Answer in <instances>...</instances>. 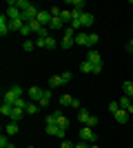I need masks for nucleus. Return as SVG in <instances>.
<instances>
[{
    "instance_id": "37998d69",
    "label": "nucleus",
    "mask_w": 133,
    "mask_h": 148,
    "mask_svg": "<svg viewBox=\"0 0 133 148\" xmlns=\"http://www.w3.org/2000/svg\"><path fill=\"white\" fill-rule=\"evenodd\" d=\"M127 49H129V53H133V38L129 40V44H127Z\"/></svg>"
},
{
    "instance_id": "c756f323",
    "label": "nucleus",
    "mask_w": 133,
    "mask_h": 148,
    "mask_svg": "<svg viewBox=\"0 0 133 148\" xmlns=\"http://www.w3.org/2000/svg\"><path fill=\"white\" fill-rule=\"evenodd\" d=\"M84 126H89V128H95V126H98V117H95V115H91V117L87 119V124H84Z\"/></svg>"
},
{
    "instance_id": "49530a36",
    "label": "nucleus",
    "mask_w": 133,
    "mask_h": 148,
    "mask_svg": "<svg viewBox=\"0 0 133 148\" xmlns=\"http://www.w3.org/2000/svg\"><path fill=\"white\" fill-rule=\"evenodd\" d=\"M131 102H133V95H131Z\"/></svg>"
},
{
    "instance_id": "f03ea898",
    "label": "nucleus",
    "mask_w": 133,
    "mask_h": 148,
    "mask_svg": "<svg viewBox=\"0 0 133 148\" xmlns=\"http://www.w3.org/2000/svg\"><path fill=\"white\" fill-rule=\"evenodd\" d=\"M42 95H44V91L40 86H31L27 91V97H29V102H33V104H38L40 99H42Z\"/></svg>"
},
{
    "instance_id": "1a4fd4ad",
    "label": "nucleus",
    "mask_w": 133,
    "mask_h": 148,
    "mask_svg": "<svg viewBox=\"0 0 133 148\" xmlns=\"http://www.w3.org/2000/svg\"><path fill=\"white\" fill-rule=\"evenodd\" d=\"M76 44H84V47H89V33L78 31V33H76Z\"/></svg>"
},
{
    "instance_id": "4be33fe9",
    "label": "nucleus",
    "mask_w": 133,
    "mask_h": 148,
    "mask_svg": "<svg viewBox=\"0 0 133 148\" xmlns=\"http://www.w3.org/2000/svg\"><path fill=\"white\" fill-rule=\"evenodd\" d=\"M22 49H25L27 53L33 51V49H36V40H25V42H22Z\"/></svg>"
},
{
    "instance_id": "cd10ccee",
    "label": "nucleus",
    "mask_w": 133,
    "mask_h": 148,
    "mask_svg": "<svg viewBox=\"0 0 133 148\" xmlns=\"http://www.w3.org/2000/svg\"><path fill=\"white\" fill-rule=\"evenodd\" d=\"M60 115H62V113H51L49 117H47V124H58V119H60Z\"/></svg>"
},
{
    "instance_id": "c03bdc74",
    "label": "nucleus",
    "mask_w": 133,
    "mask_h": 148,
    "mask_svg": "<svg viewBox=\"0 0 133 148\" xmlns=\"http://www.w3.org/2000/svg\"><path fill=\"white\" fill-rule=\"evenodd\" d=\"M7 148H18V146H13V144H9V146H7Z\"/></svg>"
},
{
    "instance_id": "f704fd0d",
    "label": "nucleus",
    "mask_w": 133,
    "mask_h": 148,
    "mask_svg": "<svg viewBox=\"0 0 133 148\" xmlns=\"http://www.w3.org/2000/svg\"><path fill=\"white\" fill-rule=\"evenodd\" d=\"M60 148H76V144H73V142H69V139H62Z\"/></svg>"
},
{
    "instance_id": "4c0bfd02",
    "label": "nucleus",
    "mask_w": 133,
    "mask_h": 148,
    "mask_svg": "<svg viewBox=\"0 0 133 148\" xmlns=\"http://www.w3.org/2000/svg\"><path fill=\"white\" fill-rule=\"evenodd\" d=\"M20 33H22V36H29V33H33V31H31V27H29V25H25L22 29H20Z\"/></svg>"
},
{
    "instance_id": "72a5a7b5",
    "label": "nucleus",
    "mask_w": 133,
    "mask_h": 148,
    "mask_svg": "<svg viewBox=\"0 0 133 148\" xmlns=\"http://www.w3.org/2000/svg\"><path fill=\"white\" fill-rule=\"evenodd\" d=\"M36 47H38V49H47V40H42V38H36Z\"/></svg>"
},
{
    "instance_id": "393cba45",
    "label": "nucleus",
    "mask_w": 133,
    "mask_h": 148,
    "mask_svg": "<svg viewBox=\"0 0 133 148\" xmlns=\"http://www.w3.org/2000/svg\"><path fill=\"white\" fill-rule=\"evenodd\" d=\"M122 91L131 97V95H133V82H124V84H122Z\"/></svg>"
},
{
    "instance_id": "a19ab883",
    "label": "nucleus",
    "mask_w": 133,
    "mask_h": 148,
    "mask_svg": "<svg viewBox=\"0 0 133 148\" xmlns=\"http://www.w3.org/2000/svg\"><path fill=\"white\" fill-rule=\"evenodd\" d=\"M71 106H73V108H78V111L82 108V106H80V99H78V97H73V102H71Z\"/></svg>"
},
{
    "instance_id": "7ed1b4c3",
    "label": "nucleus",
    "mask_w": 133,
    "mask_h": 148,
    "mask_svg": "<svg viewBox=\"0 0 133 148\" xmlns=\"http://www.w3.org/2000/svg\"><path fill=\"white\" fill-rule=\"evenodd\" d=\"M36 20H38L42 27H47V29H49V25H51V20H53V16H51V11H42V9H40V13H38V18H36Z\"/></svg>"
},
{
    "instance_id": "c9c22d12",
    "label": "nucleus",
    "mask_w": 133,
    "mask_h": 148,
    "mask_svg": "<svg viewBox=\"0 0 133 148\" xmlns=\"http://www.w3.org/2000/svg\"><path fill=\"white\" fill-rule=\"evenodd\" d=\"M71 77H73V73H71V71H64V73H62V80H64V84H67V82H71Z\"/></svg>"
},
{
    "instance_id": "aec40b11",
    "label": "nucleus",
    "mask_w": 133,
    "mask_h": 148,
    "mask_svg": "<svg viewBox=\"0 0 133 148\" xmlns=\"http://www.w3.org/2000/svg\"><path fill=\"white\" fill-rule=\"evenodd\" d=\"M58 126H60V128L62 130H67L71 126V122H69V117H64V115H60V119H58Z\"/></svg>"
},
{
    "instance_id": "7c9ffc66",
    "label": "nucleus",
    "mask_w": 133,
    "mask_h": 148,
    "mask_svg": "<svg viewBox=\"0 0 133 148\" xmlns=\"http://www.w3.org/2000/svg\"><path fill=\"white\" fill-rule=\"evenodd\" d=\"M98 40H100V36H98V33H89V47H91V49H93V44L98 42Z\"/></svg>"
},
{
    "instance_id": "423d86ee",
    "label": "nucleus",
    "mask_w": 133,
    "mask_h": 148,
    "mask_svg": "<svg viewBox=\"0 0 133 148\" xmlns=\"http://www.w3.org/2000/svg\"><path fill=\"white\" fill-rule=\"evenodd\" d=\"M87 60L91 62V64H102V58H100V53L95 49H89V53H87Z\"/></svg>"
},
{
    "instance_id": "39448f33",
    "label": "nucleus",
    "mask_w": 133,
    "mask_h": 148,
    "mask_svg": "<svg viewBox=\"0 0 133 148\" xmlns=\"http://www.w3.org/2000/svg\"><path fill=\"white\" fill-rule=\"evenodd\" d=\"M49 31H64V22H62V18H60V16H56V18L51 20Z\"/></svg>"
},
{
    "instance_id": "5701e85b",
    "label": "nucleus",
    "mask_w": 133,
    "mask_h": 148,
    "mask_svg": "<svg viewBox=\"0 0 133 148\" xmlns=\"http://www.w3.org/2000/svg\"><path fill=\"white\" fill-rule=\"evenodd\" d=\"M38 111H40L38 104H33V102H29V104H27V113H29V115H36Z\"/></svg>"
},
{
    "instance_id": "0eeeda50",
    "label": "nucleus",
    "mask_w": 133,
    "mask_h": 148,
    "mask_svg": "<svg viewBox=\"0 0 133 148\" xmlns=\"http://www.w3.org/2000/svg\"><path fill=\"white\" fill-rule=\"evenodd\" d=\"M113 117H115V122H118V124H127L129 122V113L124 111V108H120L118 113H113Z\"/></svg>"
},
{
    "instance_id": "79ce46f5",
    "label": "nucleus",
    "mask_w": 133,
    "mask_h": 148,
    "mask_svg": "<svg viewBox=\"0 0 133 148\" xmlns=\"http://www.w3.org/2000/svg\"><path fill=\"white\" fill-rule=\"evenodd\" d=\"M102 71V64H93V73H100Z\"/></svg>"
},
{
    "instance_id": "bb28decb",
    "label": "nucleus",
    "mask_w": 133,
    "mask_h": 148,
    "mask_svg": "<svg viewBox=\"0 0 133 148\" xmlns=\"http://www.w3.org/2000/svg\"><path fill=\"white\" fill-rule=\"evenodd\" d=\"M27 104H29V102H27L25 97H18L16 102H13V106H18V108H25V111H27Z\"/></svg>"
},
{
    "instance_id": "a211bd4d",
    "label": "nucleus",
    "mask_w": 133,
    "mask_h": 148,
    "mask_svg": "<svg viewBox=\"0 0 133 148\" xmlns=\"http://www.w3.org/2000/svg\"><path fill=\"white\" fill-rule=\"evenodd\" d=\"M73 44H76V38H62V42H60V47H62V49H71Z\"/></svg>"
},
{
    "instance_id": "2f4dec72",
    "label": "nucleus",
    "mask_w": 133,
    "mask_h": 148,
    "mask_svg": "<svg viewBox=\"0 0 133 148\" xmlns=\"http://www.w3.org/2000/svg\"><path fill=\"white\" fill-rule=\"evenodd\" d=\"M9 91H11V93H13V95H16V97H22V88H20V86H18V84H13V86H11V88H9Z\"/></svg>"
},
{
    "instance_id": "b1692460",
    "label": "nucleus",
    "mask_w": 133,
    "mask_h": 148,
    "mask_svg": "<svg viewBox=\"0 0 133 148\" xmlns=\"http://www.w3.org/2000/svg\"><path fill=\"white\" fill-rule=\"evenodd\" d=\"M62 38H76V29H73V27H64Z\"/></svg>"
},
{
    "instance_id": "412c9836",
    "label": "nucleus",
    "mask_w": 133,
    "mask_h": 148,
    "mask_svg": "<svg viewBox=\"0 0 133 148\" xmlns=\"http://www.w3.org/2000/svg\"><path fill=\"white\" fill-rule=\"evenodd\" d=\"M89 117H91V115H89L87 108H80V111H78V119H80L82 124H87V119H89Z\"/></svg>"
},
{
    "instance_id": "473e14b6",
    "label": "nucleus",
    "mask_w": 133,
    "mask_h": 148,
    "mask_svg": "<svg viewBox=\"0 0 133 148\" xmlns=\"http://www.w3.org/2000/svg\"><path fill=\"white\" fill-rule=\"evenodd\" d=\"M109 111H111V113H118V111H120V102H111V104H109Z\"/></svg>"
},
{
    "instance_id": "20e7f679",
    "label": "nucleus",
    "mask_w": 133,
    "mask_h": 148,
    "mask_svg": "<svg viewBox=\"0 0 133 148\" xmlns=\"http://www.w3.org/2000/svg\"><path fill=\"white\" fill-rule=\"evenodd\" d=\"M9 31H11V29H9V18H7L5 13H2V16H0V36L5 38Z\"/></svg>"
},
{
    "instance_id": "9d476101",
    "label": "nucleus",
    "mask_w": 133,
    "mask_h": 148,
    "mask_svg": "<svg viewBox=\"0 0 133 148\" xmlns=\"http://www.w3.org/2000/svg\"><path fill=\"white\" fill-rule=\"evenodd\" d=\"M64 80H62V75H53L49 80V88H58V86H62Z\"/></svg>"
},
{
    "instance_id": "ddd939ff",
    "label": "nucleus",
    "mask_w": 133,
    "mask_h": 148,
    "mask_svg": "<svg viewBox=\"0 0 133 148\" xmlns=\"http://www.w3.org/2000/svg\"><path fill=\"white\" fill-rule=\"evenodd\" d=\"M69 5L73 7V9H78V11H84L87 2H84V0H69Z\"/></svg>"
},
{
    "instance_id": "e433bc0d",
    "label": "nucleus",
    "mask_w": 133,
    "mask_h": 148,
    "mask_svg": "<svg viewBox=\"0 0 133 148\" xmlns=\"http://www.w3.org/2000/svg\"><path fill=\"white\" fill-rule=\"evenodd\" d=\"M49 102H51L49 97H42V99L38 102V106H40V108H47V106H49Z\"/></svg>"
},
{
    "instance_id": "a18cd8bd",
    "label": "nucleus",
    "mask_w": 133,
    "mask_h": 148,
    "mask_svg": "<svg viewBox=\"0 0 133 148\" xmlns=\"http://www.w3.org/2000/svg\"><path fill=\"white\" fill-rule=\"evenodd\" d=\"M91 148H98V146H95V144H91Z\"/></svg>"
},
{
    "instance_id": "f3484780",
    "label": "nucleus",
    "mask_w": 133,
    "mask_h": 148,
    "mask_svg": "<svg viewBox=\"0 0 133 148\" xmlns=\"http://www.w3.org/2000/svg\"><path fill=\"white\" fill-rule=\"evenodd\" d=\"M118 102H120V108H124V111H129V106L133 104L129 95H124V97H120V99H118Z\"/></svg>"
},
{
    "instance_id": "f8f14e48",
    "label": "nucleus",
    "mask_w": 133,
    "mask_h": 148,
    "mask_svg": "<svg viewBox=\"0 0 133 148\" xmlns=\"http://www.w3.org/2000/svg\"><path fill=\"white\" fill-rule=\"evenodd\" d=\"M18 133V122H9L5 128V135H16Z\"/></svg>"
},
{
    "instance_id": "dca6fc26",
    "label": "nucleus",
    "mask_w": 133,
    "mask_h": 148,
    "mask_svg": "<svg viewBox=\"0 0 133 148\" xmlns=\"http://www.w3.org/2000/svg\"><path fill=\"white\" fill-rule=\"evenodd\" d=\"M22 27H25L22 20H9V29H11V31H20Z\"/></svg>"
},
{
    "instance_id": "ea45409f",
    "label": "nucleus",
    "mask_w": 133,
    "mask_h": 148,
    "mask_svg": "<svg viewBox=\"0 0 133 148\" xmlns=\"http://www.w3.org/2000/svg\"><path fill=\"white\" fill-rule=\"evenodd\" d=\"M0 146H2V148H7V146H9V139H7V135H2V137H0Z\"/></svg>"
},
{
    "instance_id": "a878e982",
    "label": "nucleus",
    "mask_w": 133,
    "mask_h": 148,
    "mask_svg": "<svg viewBox=\"0 0 133 148\" xmlns=\"http://www.w3.org/2000/svg\"><path fill=\"white\" fill-rule=\"evenodd\" d=\"M29 7H33L31 2H29V0H18V9H20V11H27Z\"/></svg>"
},
{
    "instance_id": "58836bf2",
    "label": "nucleus",
    "mask_w": 133,
    "mask_h": 148,
    "mask_svg": "<svg viewBox=\"0 0 133 148\" xmlns=\"http://www.w3.org/2000/svg\"><path fill=\"white\" fill-rule=\"evenodd\" d=\"M76 148H91V144H89V142H82V139H80V142L76 144Z\"/></svg>"
},
{
    "instance_id": "c85d7f7f",
    "label": "nucleus",
    "mask_w": 133,
    "mask_h": 148,
    "mask_svg": "<svg viewBox=\"0 0 133 148\" xmlns=\"http://www.w3.org/2000/svg\"><path fill=\"white\" fill-rule=\"evenodd\" d=\"M47 49H58V40H56L53 36L47 38Z\"/></svg>"
},
{
    "instance_id": "f257e3e1",
    "label": "nucleus",
    "mask_w": 133,
    "mask_h": 148,
    "mask_svg": "<svg viewBox=\"0 0 133 148\" xmlns=\"http://www.w3.org/2000/svg\"><path fill=\"white\" fill-rule=\"evenodd\" d=\"M80 139H82V142H89V144H95V142H98V135H95L93 128L82 126V130H80Z\"/></svg>"
},
{
    "instance_id": "9b49d317",
    "label": "nucleus",
    "mask_w": 133,
    "mask_h": 148,
    "mask_svg": "<svg viewBox=\"0 0 133 148\" xmlns=\"http://www.w3.org/2000/svg\"><path fill=\"white\" fill-rule=\"evenodd\" d=\"M80 20H82V29H84V27H91V25H93V13L84 11V13H82V18H80Z\"/></svg>"
},
{
    "instance_id": "6e6552de",
    "label": "nucleus",
    "mask_w": 133,
    "mask_h": 148,
    "mask_svg": "<svg viewBox=\"0 0 133 148\" xmlns=\"http://www.w3.org/2000/svg\"><path fill=\"white\" fill-rule=\"evenodd\" d=\"M25 113H27L25 108H18V106H13V111H11V115H9V117H11V122H20Z\"/></svg>"
},
{
    "instance_id": "2eb2a0df",
    "label": "nucleus",
    "mask_w": 133,
    "mask_h": 148,
    "mask_svg": "<svg viewBox=\"0 0 133 148\" xmlns=\"http://www.w3.org/2000/svg\"><path fill=\"white\" fill-rule=\"evenodd\" d=\"M11 111H13V104H7V102H2V106H0V113H2L5 117H9V115H11Z\"/></svg>"
},
{
    "instance_id": "6ab92c4d",
    "label": "nucleus",
    "mask_w": 133,
    "mask_h": 148,
    "mask_svg": "<svg viewBox=\"0 0 133 148\" xmlns=\"http://www.w3.org/2000/svg\"><path fill=\"white\" fill-rule=\"evenodd\" d=\"M71 102H73V97H71L69 93H64V95H60V106H71Z\"/></svg>"
},
{
    "instance_id": "4468645a",
    "label": "nucleus",
    "mask_w": 133,
    "mask_h": 148,
    "mask_svg": "<svg viewBox=\"0 0 133 148\" xmlns=\"http://www.w3.org/2000/svg\"><path fill=\"white\" fill-rule=\"evenodd\" d=\"M80 71H82V73H93V64H91L89 60L80 62Z\"/></svg>"
}]
</instances>
